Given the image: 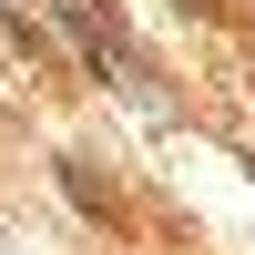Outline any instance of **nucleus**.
Returning a JSON list of instances; mask_svg holds the SVG:
<instances>
[]
</instances>
